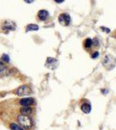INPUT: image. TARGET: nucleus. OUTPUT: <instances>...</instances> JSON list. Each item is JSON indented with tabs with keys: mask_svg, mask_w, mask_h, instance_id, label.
I'll return each mask as SVG.
<instances>
[{
	"mask_svg": "<svg viewBox=\"0 0 116 130\" xmlns=\"http://www.w3.org/2000/svg\"><path fill=\"white\" fill-rule=\"evenodd\" d=\"M101 92H102V93H105V95H106V94L107 93V89H103V90H101Z\"/></svg>",
	"mask_w": 116,
	"mask_h": 130,
	"instance_id": "a211bd4d",
	"label": "nucleus"
},
{
	"mask_svg": "<svg viewBox=\"0 0 116 130\" xmlns=\"http://www.w3.org/2000/svg\"><path fill=\"white\" fill-rule=\"evenodd\" d=\"M80 109L82 110V112L85 113V114H89L92 109L91 104H90L89 102H84V103L81 104Z\"/></svg>",
	"mask_w": 116,
	"mask_h": 130,
	"instance_id": "6e6552de",
	"label": "nucleus"
},
{
	"mask_svg": "<svg viewBox=\"0 0 116 130\" xmlns=\"http://www.w3.org/2000/svg\"><path fill=\"white\" fill-rule=\"evenodd\" d=\"M59 23L63 25V26H67L71 23V18L70 15L67 13H62L59 16Z\"/></svg>",
	"mask_w": 116,
	"mask_h": 130,
	"instance_id": "7ed1b4c3",
	"label": "nucleus"
},
{
	"mask_svg": "<svg viewBox=\"0 0 116 130\" xmlns=\"http://www.w3.org/2000/svg\"><path fill=\"white\" fill-rule=\"evenodd\" d=\"M1 60L5 62H10V56L8 55H6V54H4L1 57Z\"/></svg>",
	"mask_w": 116,
	"mask_h": 130,
	"instance_id": "2eb2a0df",
	"label": "nucleus"
},
{
	"mask_svg": "<svg viewBox=\"0 0 116 130\" xmlns=\"http://www.w3.org/2000/svg\"><path fill=\"white\" fill-rule=\"evenodd\" d=\"M8 69L6 68V66L2 62H0V75H3L8 73Z\"/></svg>",
	"mask_w": 116,
	"mask_h": 130,
	"instance_id": "ddd939ff",
	"label": "nucleus"
},
{
	"mask_svg": "<svg viewBox=\"0 0 116 130\" xmlns=\"http://www.w3.org/2000/svg\"><path fill=\"white\" fill-rule=\"evenodd\" d=\"M56 3H63V2H64V1H63V0H61V1H57V0H56Z\"/></svg>",
	"mask_w": 116,
	"mask_h": 130,
	"instance_id": "6ab92c4d",
	"label": "nucleus"
},
{
	"mask_svg": "<svg viewBox=\"0 0 116 130\" xmlns=\"http://www.w3.org/2000/svg\"><path fill=\"white\" fill-rule=\"evenodd\" d=\"M45 66L47 67L48 69H50V70H54V69H56L57 66H58V61H57L55 58L48 57L45 62Z\"/></svg>",
	"mask_w": 116,
	"mask_h": 130,
	"instance_id": "39448f33",
	"label": "nucleus"
},
{
	"mask_svg": "<svg viewBox=\"0 0 116 130\" xmlns=\"http://www.w3.org/2000/svg\"><path fill=\"white\" fill-rule=\"evenodd\" d=\"M39 29V27L38 26L37 24H28L26 27V31L29 32V31H36Z\"/></svg>",
	"mask_w": 116,
	"mask_h": 130,
	"instance_id": "9b49d317",
	"label": "nucleus"
},
{
	"mask_svg": "<svg viewBox=\"0 0 116 130\" xmlns=\"http://www.w3.org/2000/svg\"><path fill=\"white\" fill-rule=\"evenodd\" d=\"M99 56V52L98 51H95V52H94V53L91 55V57L92 58V59H95V58H97Z\"/></svg>",
	"mask_w": 116,
	"mask_h": 130,
	"instance_id": "dca6fc26",
	"label": "nucleus"
},
{
	"mask_svg": "<svg viewBox=\"0 0 116 130\" xmlns=\"http://www.w3.org/2000/svg\"><path fill=\"white\" fill-rule=\"evenodd\" d=\"M18 123L21 125V127L26 129H30L32 126V121L28 115H19L18 116Z\"/></svg>",
	"mask_w": 116,
	"mask_h": 130,
	"instance_id": "f257e3e1",
	"label": "nucleus"
},
{
	"mask_svg": "<svg viewBox=\"0 0 116 130\" xmlns=\"http://www.w3.org/2000/svg\"><path fill=\"white\" fill-rule=\"evenodd\" d=\"M31 93V89L28 86H25V85L21 86V87H19L16 90V94L19 96L28 95H30Z\"/></svg>",
	"mask_w": 116,
	"mask_h": 130,
	"instance_id": "20e7f679",
	"label": "nucleus"
},
{
	"mask_svg": "<svg viewBox=\"0 0 116 130\" xmlns=\"http://www.w3.org/2000/svg\"><path fill=\"white\" fill-rule=\"evenodd\" d=\"M38 17H39V20L45 21L47 19V18L49 17V12L46 10H39V13H38Z\"/></svg>",
	"mask_w": 116,
	"mask_h": 130,
	"instance_id": "1a4fd4ad",
	"label": "nucleus"
},
{
	"mask_svg": "<svg viewBox=\"0 0 116 130\" xmlns=\"http://www.w3.org/2000/svg\"><path fill=\"white\" fill-rule=\"evenodd\" d=\"M10 130H25L21 126H18V124H16V123H11V124L10 125Z\"/></svg>",
	"mask_w": 116,
	"mask_h": 130,
	"instance_id": "4468645a",
	"label": "nucleus"
},
{
	"mask_svg": "<svg viewBox=\"0 0 116 130\" xmlns=\"http://www.w3.org/2000/svg\"><path fill=\"white\" fill-rule=\"evenodd\" d=\"M100 29L102 30H105V32H107V33L110 32V30H109V29H107V28H105V27H100Z\"/></svg>",
	"mask_w": 116,
	"mask_h": 130,
	"instance_id": "f3484780",
	"label": "nucleus"
},
{
	"mask_svg": "<svg viewBox=\"0 0 116 130\" xmlns=\"http://www.w3.org/2000/svg\"><path fill=\"white\" fill-rule=\"evenodd\" d=\"M3 29L5 30H8V31L14 30L16 29V24L12 22H10V21H6L3 25Z\"/></svg>",
	"mask_w": 116,
	"mask_h": 130,
	"instance_id": "0eeeda50",
	"label": "nucleus"
},
{
	"mask_svg": "<svg viewBox=\"0 0 116 130\" xmlns=\"http://www.w3.org/2000/svg\"><path fill=\"white\" fill-rule=\"evenodd\" d=\"M33 103H34V99L31 97L23 98V99H21L19 101V104L22 105L23 107H30Z\"/></svg>",
	"mask_w": 116,
	"mask_h": 130,
	"instance_id": "423d86ee",
	"label": "nucleus"
},
{
	"mask_svg": "<svg viewBox=\"0 0 116 130\" xmlns=\"http://www.w3.org/2000/svg\"><path fill=\"white\" fill-rule=\"evenodd\" d=\"M94 45V43H92V40L91 38H86L85 41H84V47L86 49H90L92 46Z\"/></svg>",
	"mask_w": 116,
	"mask_h": 130,
	"instance_id": "f8f14e48",
	"label": "nucleus"
},
{
	"mask_svg": "<svg viewBox=\"0 0 116 130\" xmlns=\"http://www.w3.org/2000/svg\"><path fill=\"white\" fill-rule=\"evenodd\" d=\"M31 112H32V109H31V108H30V107H23L20 109L21 115H30Z\"/></svg>",
	"mask_w": 116,
	"mask_h": 130,
	"instance_id": "9d476101",
	"label": "nucleus"
},
{
	"mask_svg": "<svg viewBox=\"0 0 116 130\" xmlns=\"http://www.w3.org/2000/svg\"><path fill=\"white\" fill-rule=\"evenodd\" d=\"M116 64V59L111 55H107L103 60V65L107 70H112Z\"/></svg>",
	"mask_w": 116,
	"mask_h": 130,
	"instance_id": "f03ea898",
	"label": "nucleus"
}]
</instances>
